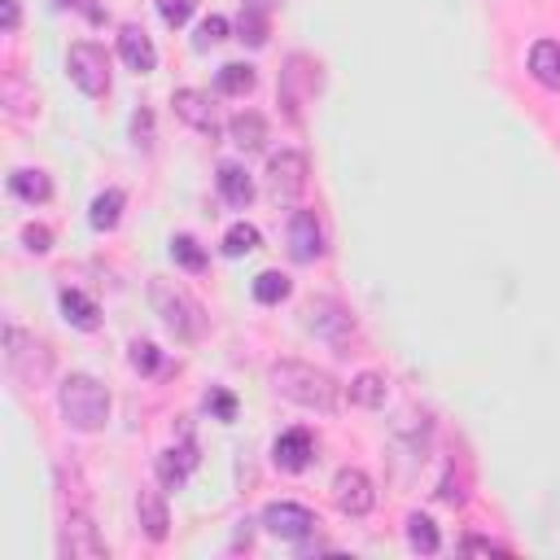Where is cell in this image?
<instances>
[{
  "instance_id": "obj_1",
  "label": "cell",
  "mask_w": 560,
  "mask_h": 560,
  "mask_svg": "<svg viewBox=\"0 0 560 560\" xmlns=\"http://www.w3.org/2000/svg\"><path fill=\"white\" fill-rule=\"evenodd\" d=\"M267 381H271V389L280 398H289L298 407H311V411H337L341 407V385L324 368H315V363L280 359V363H271Z\"/></svg>"
},
{
  "instance_id": "obj_2",
  "label": "cell",
  "mask_w": 560,
  "mask_h": 560,
  "mask_svg": "<svg viewBox=\"0 0 560 560\" xmlns=\"http://www.w3.org/2000/svg\"><path fill=\"white\" fill-rule=\"evenodd\" d=\"M57 407H61V420L79 433H96L105 420H109V389L88 376V372H70L61 385H57Z\"/></svg>"
},
{
  "instance_id": "obj_3",
  "label": "cell",
  "mask_w": 560,
  "mask_h": 560,
  "mask_svg": "<svg viewBox=\"0 0 560 560\" xmlns=\"http://www.w3.org/2000/svg\"><path fill=\"white\" fill-rule=\"evenodd\" d=\"M149 302H153V311L162 315V324H166L179 341H197V337L206 332V311H201V302H197L188 289H179V284H171V280H153V284H149Z\"/></svg>"
},
{
  "instance_id": "obj_4",
  "label": "cell",
  "mask_w": 560,
  "mask_h": 560,
  "mask_svg": "<svg viewBox=\"0 0 560 560\" xmlns=\"http://www.w3.org/2000/svg\"><path fill=\"white\" fill-rule=\"evenodd\" d=\"M4 368L22 381V385H39V381H48V372H52V350L35 337V332H26L22 324H4Z\"/></svg>"
},
{
  "instance_id": "obj_5",
  "label": "cell",
  "mask_w": 560,
  "mask_h": 560,
  "mask_svg": "<svg viewBox=\"0 0 560 560\" xmlns=\"http://www.w3.org/2000/svg\"><path fill=\"white\" fill-rule=\"evenodd\" d=\"M66 74L83 96H105L109 92V52L92 39H79L66 52Z\"/></svg>"
},
{
  "instance_id": "obj_6",
  "label": "cell",
  "mask_w": 560,
  "mask_h": 560,
  "mask_svg": "<svg viewBox=\"0 0 560 560\" xmlns=\"http://www.w3.org/2000/svg\"><path fill=\"white\" fill-rule=\"evenodd\" d=\"M306 328H311L324 346H332L337 354H350V341H354V315H350L337 298H311V306H306Z\"/></svg>"
},
{
  "instance_id": "obj_7",
  "label": "cell",
  "mask_w": 560,
  "mask_h": 560,
  "mask_svg": "<svg viewBox=\"0 0 560 560\" xmlns=\"http://www.w3.org/2000/svg\"><path fill=\"white\" fill-rule=\"evenodd\" d=\"M315 70H319V66L306 61L302 52H293V57L284 61V70H280V105H284V114H289L293 122H302V105L315 96V83H319Z\"/></svg>"
},
{
  "instance_id": "obj_8",
  "label": "cell",
  "mask_w": 560,
  "mask_h": 560,
  "mask_svg": "<svg viewBox=\"0 0 560 560\" xmlns=\"http://www.w3.org/2000/svg\"><path fill=\"white\" fill-rule=\"evenodd\" d=\"M306 175H311V162L298 149H280L267 162V188H271L276 201H298L306 192Z\"/></svg>"
},
{
  "instance_id": "obj_9",
  "label": "cell",
  "mask_w": 560,
  "mask_h": 560,
  "mask_svg": "<svg viewBox=\"0 0 560 560\" xmlns=\"http://www.w3.org/2000/svg\"><path fill=\"white\" fill-rule=\"evenodd\" d=\"M57 551H61V556H70V560H105V556H109V547H105V538L96 534V525H92L88 508L66 516L61 538H57Z\"/></svg>"
},
{
  "instance_id": "obj_10",
  "label": "cell",
  "mask_w": 560,
  "mask_h": 560,
  "mask_svg": "<svg viewBox=\"0 0 560 560\" xmlns=\"http://www.w3.org/2000/svg\"><path fill=\"white\" fill-rule=\"evenodd\" d=\"M332 503H337V512H346V516H368V512L376 508V486H372V477H368L363 468H341V472L332 477Z\"/></svg>"
},
{
  "instance_id": "obj_11",
  "label": "cell",
  "mask_w": 560,
  "mask_h": 560,
  "mask_svg": "<svg viewBox=\"0 0 560 560\" xmlns=\"http://www.w3.org/2000/svg\"><path fill=\"white\" fill-rule=\"evenodd\" d=\"M315 525H319L315 512L302 508V503H267V508H262V529L276 534V538H284V542H302V538H311Z\"/></svg>"
},
{
  "instance_id": "obj_12",
  "label": "cell",
  "mask_w": 560,
  "mask_h": 560,
  "mask_svg": "<svg viewBox=\"0 0 560 560\" xmlns=\"http://www.w3.org/2000/svg\"><path fill=\"white\" fill-rule=\"evenodd\" d=\"M324 254V228L315 210H293L289 214V258L293 262H315Z\"/></svg>"
},
{
  "instance_id": "obj_13",
  "label": "cell",
  "mask_w": 560,
  "mask_h": 560,
  "mask_svg": "<svg viewBox=\"0 0 560 560\" xmlns=\"http://www.w3.org/2000/svg\"><path fill=\"white\" fill-rule=\"evenodd\" d=\"M271 459H276L280 472H302V468H311V459H315L311 433H306V429H284V433L271 442Z\"/></svg>"
},
{
  "instance_id": "obj_14",
  "label": "cell",
  "mask_w": 560,
  "mask_h": 560,
  "mask_svg": "<svg viewBox=\"0 0 560 560\" xmlns=\"http://www.w3.org/2000/svg\"><path fill=\"white\" fill-rule=\"evenodd\" d=\"M171 105H175V114H179L192 131H201V136H210V140H214L219 122H214V105H210V96H206V92H197V88H179V92L171 96Z\"/></svg>"
},
{
  "instance_id": "obj_15",
  "label": "cell",
  "mask_w": 560,
  "mask_h": 560,
  "mask_svg": "<svg viewBox=\"0 0 560 560\" xmlns=\"http://www.w3.org/2000/svg\"><path fill=\"white\" fill-rule=\"evenodd\" d=\"M118 57H122L136 74H149V70L158 66V48H153V39L144 35V26H136V22H127V26L118 31Z\"/></svg>"
},
{
  "instance_id": "obj_16",
  "label": "cell",
  "mask_w": 560,
  "mask_h": 560,
  "mask_svg": "<svg viewBox=\"0 0 560 560\" xmlns=\"http://www.w3.org/2000/svg\"><path fill=\"white\" fill-rule=\"evenodd\" d=\"M192 468H197V442L192 438H184L179 446H171V451L158 455V477H162L166 490H179Z\"/></svg>"
},
{
  "instance_id": "obj_17",
  "label": "cell",
  "mask_w": 560,
  "mask_h": 560,
  "mask_svg": "<svg viewBox=\"0 0 560 560\" xmlns=\"http://www.w3.org/2000/svg\"><path fill=\"white\" fill-rule=\"evenodd\" d=\"M136 516H140V529H144L153 542H162V538L171 534V512H166L162 490H140V494H136Z\"/></svg>"
},
{
  "instance_id": "obj_18",
  "label": "cell",
  "mask_w": 560,
  "mask_h": 560,
  "mask_svg": "<svg viewBox=\"0 0 560 560\" xmlns=\"http://www.w3.org/2000/svg\"><path fill=\"white\" fill-rule=\"evenodd\" d=\"M214 184H219V197H223L228 206H236V210L254 201V179H249V171L236 166V162H219Z\"/></svg>"
},
{
  "instance_id": "obj_19",
  "label": "cell",
  "mask_w": 560,
  "mask_h": 560,
  "mask_svg": "<svg viewBox=\"0 0 560 560\" xmlns=\"http://www.w3.org/2000/svg\"><path fill=\"white\" fill-rule=\"evenodd\" d=\"M228 136H232V144H236V149L258 153V149L267 144V118H262V114H254V109H241V114H232Z\"/></svg>"
},
{
  "instance_id": "obj_20",
  "label": "cell",
  "mask_w": 560,
  "mask_h": 560,
  "mask_svg": "<svg viewBox=\"0 0 560 560\" xmlns=\"http://www.w3.org/2000/svg\"><path fill=\"white\" fill-rule=\"evenodd\" d=\"M529 74L547 88V92H560V44L556 39H538L529 48Z\"/></svg>"
},
{
  "instance_id": "obj_21",
  "label": "cell",
  "mask_w": 560,
  "mask_h": 560,
  "mask_svg": "<svg viewBox=\"0 0 560 560\" xmlns=\"http://www.w3.org/2000/svg\"><path fill=\"white\" fill-rule=\"evenodd\" d=\"M61 315H66L79 332H96V328H101V306H96L83 289H61Z\"/></svg>"
},
{
  "instance_id": "obj_22",
  "label": "cell",
  "mask_w": 560,
  "mask_h": 560,
  "mask_svg": "<svg viewBox=\"0 0 560 560\" xmlns=\"http://www.w3.org/2000/svg\"><path fill=\"white\" fill-rule=\"evenodd\" d=\"M9 192H13V197H22L26 206H44V201L52 197V179H48L44 171H31V166H18V171L9 175Z\"/></svg>"
},
{
  "instance_id": "obj_23",
  "label": "cell",
  "mask_w": 560,
  "mask_h": 560,
  "mask_svg": "<svg viewBox=\"0 0 560 560\" xmlns=\"http://www.w3.org/2000/svg\"><path fill=\"white\" fill-rule=\"evenodd\" d=\"M122 206H127L122 188H105V192H96V197H92L88 223H92L96 232H114V228H118V219H122Z\"/></svg>"
},
{
  "instance_id": "obj_24",
  "label": "cell",
  "mask_w": 560,
  "mask_h": 560,
  "mask_svg": "<svg viewBox=\"0 0 560 560\" xmlns=\"http://www.w3.org/2000/svg\"><path fill=\"white\" fill-rule=\"evenodd\" d=\"M254 83H258V74H254V66H245V61H223L219 74H214V88H219L223 96H249Z\"/></svg>"
},
{
  "instance_id": "obj_25",
  "label": "cell",
  "mask_w": 560,
  "mask_h": 560,
  "mask_svg": "<svg viewBox=\"0 0 560 560\" xmlns=\"http://www.w3.org/2000/svg\"><path fill=\"white\" fill-rule=\"evenodd\" d=\"M385 394H389V385H385L381 372H359V376L350 381V402H354V407L376 411V407H385Z\"/></svg>"
},
{
  "instance_id": "obj_26",
  "label": "cell",
  "mask_w": 560,
  "mask_h": 560,
  "mask_svg": "<svg viewBox=\"0 0 560 560\" xmlns=\"http://www.w3.org/2000/svg\"><path fill=\"white\" fill-rule=\"evenodd\" d=\"M407 542H411V551L433 556V551L442 547V534H438V525H433L424 512H411V516H407Z\"/></svg>"
},
{
  "instance_id": "obj_27",
  "label": "cell",
  "mask_w": 560,
  "mask_h": 560,
  "mask_svg": "<svg viewBox=\"0 0 560 560\" xmlns=\"http://www.w3.org/2000/svg\"><path fill=\"white\" fill-rule=\"evenodd\" d=\"M267 35H271L267 13H262V9H245V4H241V18H236V39H245L249 48H262V44H267Z\"/></svg>"
},
{
  "instance_id": "obj_28",
  "label": "cell",
  "mask_w": 560,
  "mask_h": 560,
  "mask_svg": "<svg viewBox=\"0 0 560 560\" xmlns=\"http://www.w3.org/2000/svg\"><path fill=\"white\" fill-rule=\"evenodd\" d=\"M289 276L284 271H258L254 276V298L262 302V306H276V302H284L289 298Z\"/></svg>"
},
{
  "instance_id": "obj_29",
  "label": "cell",
  "mask_w": 560,
  "mask_h": 560,
  "mask_svg": "<svg viewBox=\"0 0 560 560\" xmlns=\"http://www.w3.org/2000/svg\"><path fill=\"white\" fill-rule=\"evenodd\" d=\"M258 228L254 223H232L228 232H223V254L228 258H241V254H249V249H258Z\"/></svg>"
},
{
  "instance_id": "obj_30",
  "label": "cell",
  "mask_w": 560,
  "mask_h": 560,
  "mask_svg": "<svg viewBox=\"0 0 560 560\" xmlns=\"http://www.w3.org/2000/svg\"><path fill=\"white\" fill-rule=\"evenodd\" d=\"M171 258H175L184 271H206V249H201L192 236H175V241H171Z\"/></svg>"
},
{
  "instance_id": "obj_31",
  "label": "cell",
  "mask_w": 560,
  "mask_h": 560,
  "mask_svg": "<svg viewBox=\"0 0 560 560\" xmlns=\"http://www.w3.org/2000/svg\"><path fill=\"white\" fill-rule=\"evenodd\" d=\"M438 499H442V503H451V508H459V503L468 499V472H464V468L455 472V459H451L446 477L438 481Z\"/></svg>"
},
{
  "instance_id": "obj_32",
  "label": "cell",
  "mask_w": 560,
  "mask_h": 560,
  "mask_svg": "<svg viewBox=\"0 0 560 560\" xmlns=\"http://www.w3.org/2000/svg\"><path fill=\"white\" fill-rule=\"evenodd\" d=\"M162 350L153 346V341H131V368L136 372H144V376H153V372H162Z\"/></svg>"
},
{
  "instance_id": "obj_33",
  "label": "cell",
  "mask_w": 560,
  "mask_h": 560,
  "mask_svg": "<svg viewBox=\"0 0 560 560\" xmlns=\"http://www.w3.org/2000/svg\"><path fill=\"white\" fill-rule=\"evenodd\" d=\"M153 4H158L166 26H184L192 18V9H197V0H153Z\"/></svg>"
},
{
  "instance_id": "obj_34",
  "label": "cell",
  "mask_w": 560,
  "mask_h": 560,
  "mask_svg": "<svg viewBox=\"0 0 560 560\" xmlns=\"http://www.w3.org/2000/svg\"><path fill=\"white\" fill-rule=\"evenodd\" d=\"M219 39H228V18L210 13V18L197 26V48H210V44H219Z\"/></svg>"
},
{
  "instance_id": "obj_35",
  "label": "cell",
  "mask_w": 560,
  "mask_h": 560,
  "mask_svg": "<svg viewBox=\"0 0 560 560\" xmlns=\"http://www.w3.org/2000/svg\"><path fill=\"white\" fill-rule=\"evenodd\" d=\"M459 551H468V556H508V547H503V542L481 538V534H464V538H459Z\"/></svg>"
},
{
  "instance_id": "obj_36",
  "label": "cell",
  "mask_w": 560,
  "mask_h": 560,
  "mask_svg": "<svg viewBox=\"0 0 560 560\" xmlns=\"http://www.w3.org/2000/svg\"><path fill=\"white\" fill-rule=\"evenodd\" d=\"M206 407H210L214 420H236V398L228 389H210L206 394Z\"/></svg>"
},
{
  "instance_id": "obj_37",
  "label": "cell",
  "mask_w": 560,
  "mask_h": 560,
  "mask_svg": "<svg viewBox=\"0 0 560 560\" xmlns=\"http://www.w3.org/2000/svg\"><path fill=\"white\" fill-rule=\"evenodd\" d=\"M4 105H9V114H26V105H35V96H22V79L18 74L4 79Z\"/></svg>"
},
{
  "instance_id": "obj_38",
  "label": "cell",
  "mask_w": 560,
  "mask_h": 560,
  "mask_svg": "<svg viewBox=\"0 0 560 560\" xmlns=\"http://www.w3.org/2000/svg\"><path fill=\"white\" fill-rule=\"evenodd\" d=\"M22 245H26L31 254H48V249H52V232L39 228V223H26V228H22Z\"/></svg>"
},
{
  "instance_id": "obj_39",
  "label": "cell",
  "mask_w": 560,
  "mask_h": 560,
  "mask_svg": "<svg viewBox=\"0 0 560 560\" xmlns=\"http://www.w3.org/2000/svg\"><path fill=\"white\" fill-rule=\"evenodd\" d=\"M131 140H136L140 149L153 144V114H149V109H136V114H131Z\"/></svg>"
},
{
  "instance_id": "obj_40",
  "label": "cell",
  "mask_w": 560,
  "mask_h": 560,
  "mask_svg": "<svg viewBox=\"0 0 560 560\" xmlns=\"http://www.w3.org/2000/svg\"><path fill=\"white\" fill-rule=\"evenodd\" d=\"M0 9H4V31H18V22H22V0H0Z\"/></svg>"
},
{
  "instance_id": "obj_41",
  "label": "cell",
  "mask_w": 560,
  "mask_h": 560,
  "mask_svg": "<svg viewBox=\"0 0 560 560\" xmlns=\"http://www.w3.org/2000/svg\"><path fill=\"white\" fill-rule=\"evenodd\" d=\"M245 9H262V13H271V9H280L284 0H241Z\"/></svg>"
}]
</instances>
